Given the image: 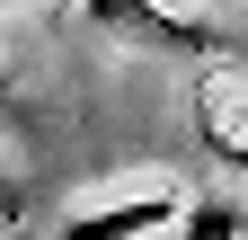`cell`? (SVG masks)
I'll return each instance as SVG.
<instances>
[{
    "mask_svg": "<svg viewBox=\"0 0 248 240\" xmlns=\"http://www.w3.org/2000/svg\"><path fill=\"white\" fill-rule=\"evenodd\" d=\"M107 27H133L142 45H169V53H231V18H186V9H89Z\"/></svg>",
    "mask_w": 248,
    "mask_h": 240,
    "instance_id": "obj_2",
    "label": "cell"
},
{
    "mask_svg": "<svg viewBox=\"0 0 248 240\" xmlns=\"http://www.w3.org/2000/svg\"><path fill=\"white\" fill-rule=\"evenodd\" d=\"M177 187H142V196H115V205H89V214H71L53 240H151V231H169L177 223Z\"/></svg>",
    "mask_w": 248,
    "mask_h": 240,
    "instance_id": "obj_1",
    "label": "cell"
},
{
    "mask_svg": "<svg viewBox=\"0 0 248 240\" xmlns=\"http://www.w3.org/2000/svg\"><path fill=\"white\" fill-rule=\"evenodd\" d=\"M18 223H27V187H18V169L0 160V240H18Z\"/></svg>",
    "mask_w": 248,
    "mask_h": 240,
    "instance_id": "obj_4",
    "label": "cell"
},
{
    "mask_svg": "<svg viewBox=\"0 0 248 240\" xmlns=\"http://www.w3.org/2000/svg\"><path fill=\"white\" fill-rule=\"evenodd\" d=\"M169 240H248V205H231V196H186L177 223H169Z\"/></svg>",
    "mask_w": 248,
    "mask_h": 240,
    "instance_id": "obj_3",
    "label": "cell"
},
{
    "mask_svg": "<svg viewBox=\"0 0 248 240\" xmlns=\"http://www.w3.org/2000/svg\"><path fill=\"white\" fill-rule=\"evenodd\" d=\"M213 142V160H222V169H248V134H204Z\"/></svg>",
    "mask_w": 248,
    "mask_h": 240,
    "instance_id": "obj_5",
    "label": "cell"
}]
</instances>
